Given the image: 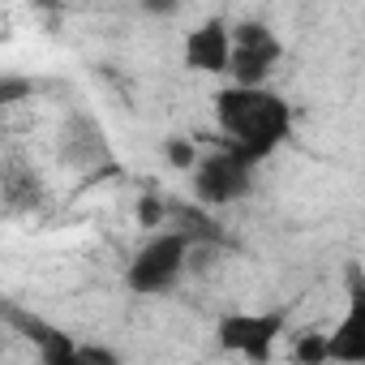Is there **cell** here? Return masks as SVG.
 <instances>
[{
  "label": "cell",
  "instance_id": "obj_1",
  "mask_svg": "<svg viewBox=\"0 0 365 365\" xmlns=\"http://www.w3.org/2000/svg\"><path fill=\"white\" fill-rule=\"evenodd\" d=\"M215 125L220 146L262 168L288 138H292V103L271 86H224L215 91Z\"/></svg>",
  "mask_w": 365,
  "mask_h": 365
},
{
  "label": "cell",
  "instance_id": "obj_2",
  "mask_svg": "<svg viewBox=\"0 0 365 365\" xmlns=\"http://www.w3.org/2000/svg\"><path fill=\"white\" fill-rule=\"evenodd\" d=\"M190 250H194V241L185 232H176V228L155 232L129 258L125 288L133 297H163V292H172L180 284V275H185V267H190Z\"/></svg>",
  "mask_w": 365,
  "mask_h": 365
},
{
  "label": "cell",
  "instance_id": "obj_3",
  "mask_svg": "<svg viewBox=\"0 0 365 365\" xmlns=\"http://www.w3.org/2000/svg\"><path fill=\"white\" fill-rule=\"evenodd\" d=\"M284 309H224L215 318V344L250 365H267L284 339Z\"/></svg>",
  "mask_w": 365,
  "mask_h": 365
},
{
  "label": "cell",
  "instance_id": "obj_4",
  "mask_svg": "<svg viewBox=\"0 0 365 365\" xmlns=\"http://www.w3.org/2000/svg\"><path fill=\"white\" fill-rule=\"evenodd\" d=\"M254 172H258V168H250L245 159H237L232 150H224V146L215 142V150H207V155L198 159V168L190 172L194 198H198L202 207L241 202V198L250 194V185H254Z\"/></svg>",
  "mask_w": 365,
  "mask_h": 365
},
{
  "label": "cell",
  "instance_id": "obj_5",
  "mask_svg": "<svg viewBox=\"0 0 365 365\" xmlns=\"http://www.w3.org/2000/svg\"><path fill=\"white\" fill-rule=\"evenodd\" d=\"M284 61V43L267 22H237L232 26V86H267L275 65Z\"/></svg>",
  "mask_w": 365,
  "mask_h": 365
},
{
  "label": "cell",
  "instance_id": "obj_6",
  "mask_svg": "<svg viewBox=\"0 0 365 365\" xmlns=\"http://www.w3.org/2000/svg\"><path fill=\"white\" fill-rule=\"evenodd\" d=\"M361 361H365V271H348L344 314L327 331V365H361Z\"/></svg>",
  "mask_w": 365,
  "mask_h": 365
},
{
  "label": "cell",
  "instance_id": "obj_7",
  "mask_svg": "<svg viewBox=\"0 0 365 365\" xmlns=\"http://www.w3.org/2000/svg\"><path fill=\"white\" fill-rule=\"evenodd\" d=\"M180 56H185V69L194 73H232V26L224 18H207L198 22L190 35H185V48H180Z\"/></svg>",
  "mask_w": 365,
  "mask_h": 365
},
{
  "label": "cell",
  "instance_id": "obj_8",
  "mask_svg": "<svg viewBox=\"0 0 365 365\" xmlns=\"http://www.w3.org/2000/svg\"><path fill=\"white\" fill-rule=\"evenodd\" d=\"M292 361H297V365H327V331L301 335L297 348H292Z\"/></svg>",
  "mask_w": 365,
  "mask_h": 365
},
{
  "label": "cell",
  "instance_id": "obj_9",
  "mask_svg": "<svg viewBox=\"0 0 365 365\" xmlns=\"http://www.w3.org/2000/svg\"><path fill=\"white\" fill-rule=\"evenodd\" d=\"M39 365H95V361H91V348L69 339V344H61L52 352H39Z\"/></svg>",
  "mask_w": 365,
  "mask_h": 365
},
{
  "label": "cell",
  "instance_id": "obj_10",
  "mask_svg": "<svg viewBox=\"0 0 365 365\" xmlns=\"http://www.w3.org/2000/svg\"><path fill=\"white\" fill-rule=\"evenodd\" d=\"M361 365H365V361H361Z\"/></svg>",
  "mask_w": 365,
  "mask_h": 365
}]
</instances>
